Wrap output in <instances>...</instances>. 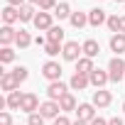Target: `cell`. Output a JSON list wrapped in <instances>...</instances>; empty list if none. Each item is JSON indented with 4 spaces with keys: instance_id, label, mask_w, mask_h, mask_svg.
<instances>
[{
    "instance_id": "6da1fadb",
    "label": "cell",
    "mask_w": 125,
    "mask_h": 125,
    "mask_svg": "<svg viewBox=\"0 0 125 125\" xmlns=\"http://www.w3.org/2000/svg\"><path fill=\"white\" fill-rule=\"evenodd\" d=\"M108 76H110V81H113V83L125 81V59L113 56V59L108 61Z\"/></svg>"
},
{
    "instance_id": "7a4b0ae2",
    "label": "cell",
    "mask_w": 125,
    "mask_h": 125,
    "mask_svg": "<svg viewBox=\"0 0 125 125\" xmlns=\"http://www.w3.org/2000/svg\"><path fill=\"white\" fill-rule=\"evenodd\" d=\"M61 71H64V69H61V64H59V61H54V59H49V61H44V64H42V76L52 83V81H61Z\"/></svg>"
},
{
    "instance_id": "3957f363",
    "label": "cell",
    "mask_w": 125,
    "mask_h": 125,
    "mask_svg": "<svg viewBox=\"0 0 125 125\" xmlns=\"http://www.w3.org/2000/svg\"><path fill=\"white\" fill-rule=\"evenodd\" d=\"M61 56H64V61H74V64H76V61L83 56V47L71 39V42H66L64 47H61Z\"/></svg>"
},
{
    "instance_id": "277c9868",
    "label": "cell",
    "mask_w": 125,
    "mask_h": 125,
    "mask_svg": "<svg viewBox=\"0 0 125 125\" xmlns=\"http://www.w3.org/2000/svg\"><path fill=\"white\" fill-rule=\"evenodd\" d=\"M69 93V86L64 83V81H52L49 86H47V96H49V101H61V98H64Z\"/></svg>"
},
{
    "instance_id": "5b68a950",
    "label": "cell",
    "mask_w": 125,
    "mask_h": 125,
    "mask_svg": "<svg viewBox=\"0 0 125 125\" xmlns=\"http://www.w3.org/2000/svg\"><path fill=\"white\" fill-rule=\"evenodd\" d=\"M44 120H54V118H59L61 115V108H59V103L56 101H44L42 105H39V110H37Z\"/></svg>"
},
{
    "instance_id": "8992f818",
    "label": "cell",
    "mask_w": 125,
    "mask_h": 125,
    "mask_svg": "<svg viewBox=\"0 0 125 125\" xmlns=\"http://www.w3.org/2000/svg\"><path fill=\"white\" fill-rule=\"evenodd\" d=\"M39 32H49L52 27H54V12H37V17H34V22H32Z\"/></svg>"
},
{
    "instance_id": "52a82bcc",
    "label": "cell",
    "mask_w": 125,
    "mask_h": 125,
    "mask_svg": "<svg viewBox=\"0 0 125 125\" xmlns=\"http://www.w3.org/2000/svg\"><path fill=\"white\" fill-rule=\"evenodd\" d=\"M91 103H93L96 108H108V105L113 103V93H110V91H105V88H96V91H93Z\"/></svg>"
},
{
    "instance_id": "ba28073f",
    "label": "cell",
    "mask_w": 125,
    "mask_h": 125,
    "mask_svg": "<svg viewBox=\"0 0 125 125\" xmlns=\"http://www.w3.org/2000/svg\"><path fill=\"white\" fill-rule=\"evenodd\" d=\"M39 98H37V93H25L22 96V105H20V110L22 113H27V115H32V113H37L39 110Z\"/></svg>"
},
{
    "instance_id": "9c48e42d",
    "label": "cell",
    "mask_w": 125,
    "mask_h": 125,
    "mask_svg": "<svg viewBox=\"0 0 125 125\" xmlns=\"http://www.w3.org/2000/svg\"><path fill=\"white\" fill-rule=\"evenodd\" d=\"M88 81H91V86H93V88H105V83L110 81L108 69H105V71H103V69H93V71L88 74Z\"/></svg>"
},
{
    "instance_id": "30bf717a",
    "label": "cell",
    "mask_w": 125,
    "mask_h": 125,
    "mask_svg": "<svg viewBox=\"0 0 125 125\" xmlns=\"http://www.w3.org/2000/svg\"><path fill=\"white\" fill-rule=\"evenodd\" d=\"M105 22H108V12H105L103 8L88 10V25H91V27H101V25H105Z\"/></svg>"
},
{
    "instance_id": "8fae6325",
    "label": "cell",
    "mask_w": 125,
    "mask_h": 125,
    "mask_svg": "<svg viewBox=\"0 0 125 125\" xmlns=\"http://www.w3.org/2000/svg\"><path fill=\"white\" fill-rule=\"evenodd\" d=\"M15 39H17V30L12 25H3V27H0V44H3V47L15 44Z\"/></svg>"
},
{
    "instance_id": "7c38bea8",
    "label": "cell",
    "mask_w": 125,
    "mask_h": 125,
    "mask_svg": "<svg viewBox=\"0 0 125 125\" xmlns=\"http://www.w3.org/2000/svg\"><path fill=\"white\" fill-rule=\"evenodd\" d=\"M76 118L91 123V120L96 118V105H93V103H79V108H76Z\"/></svg>"
},
{
    "instance_id": "4fadbf2b",
    "label": "cell",
    "mask_w": 125,
    "mask_h": 125,
    "mask_svg": "<svg viewBox=\"0 0 125 125\" xmlns=\"http://www.w3.org/2000/svg\"><path fill=\"white\" fill-rule=\"evenodd\" d=\"M0 88H3L5 93H12V91L20 88V83L15 81V76H12L10 71H3V74H0Z\"/></svg>"
},
{
    "instance_id": "5bb4252c",
    "label": "cell",
    "mask_w": 125,
    "mask_h": 125,
    "mask_svg": "<svg viewBox=\"0 0 125 125\" xmlns=\"http://www.w3.org/2000/svg\"><path fill=\"white\" fill-rule=\"evenodd\" d=\"M88 86H91V81H88L86 74H74L71 81H69V88H71V91H86Z\"/></svg>"
},
{
    "instance_id": "9a60e30c",
    "label": "cell",
    "mask_w": 125,
    "mask_h": 125,
    "mask_svg": "<svg viewBox=\"0 0 125 125\" xmlns=\"http://www.w3.org/2000/svg\"><path fill=\"white\" fill-rule=\"evenodd\" d=\"M110 52H115V56H120V54H125V34L123 32H118V34H110Z\"/></svg>"
},
{
    "instance_id": "2e32d148",
    "label": "cell",
    "mask_w": 125,
    "mask_h": 125,
    "mask_svg": "<svg viewBox=\"0 0 125 125\" xmlns=\"http://www.w3.org/2000/svg\"><path fill=\"white\" fill-rule=\"evenodd\" d=\"M15 22H20V8L5 5L3 8V25H15Z\"/></svg>"
},
{
    "instance_id": "e0dca14e",
    "label": "cell",
    "mask_w": 125,
    "mask_h": 125,
    "mask_svg": "<svg viewBox=\"0 0 125 125\" xmlns=\"http://www.w3.org/2000/svg\"><path fill=\"white\" fill-rule=\"evenodd\" d=\"M81 47H83V56H88V59H96V56L101 54V44H98L96 39H86Z\"/></svg>"
},
{
    "instance_id": "ac0fdd59",
    "label": "cell",
    "mask_w": 125,
    "mask_h": 125,
    "mask_svg": "<svg viewBox=\"0 0 125 125\" xmlns=\"http://www.w3.org/2000/svg\"><path fill=\"white\" fill-rule=\"evenodd\" d=\"M59 108H61V113H71V110H76V108H79L76 96H74V93H66L64 98L59 101Z\"/></svg>"
},
{
    "instance_id": "d6986e66",
    "label": "cell",
    "mask_w": 125,
    "mask_h": 125,
    "mask_svg": "<svg viewBox=\"0 0 125 125\" xmlns=\"http://www.w3.org/2000/svg\"><path fill=\"white\" fill-rule=\"evenodd\" d=\"M71 12H74V10H71V5L66 3V0H61V3L54 8V17H56V20H69Z\"/></svg>"
},
{
    "instance_id": "ffe728a7",
    "label": "cell",
    "mask_w": 125,
    "mask_h": 125,
    "mask_svg": "<svg viewBox=\"0 0 125 125\" xmlns=\"http://www.w3.org/2000/svg\"><path fill=\"white\" fill-rule=\"evenodd\" d=\"M47 42H54V44H66V39H64V30H61L59 25H54V27L47 32Z\"/></svg>"
},
{
    "instance_id": "44dd1931",
    "label": "cell",
    "mask_w": 125,
    "mask_h": 125,
    "mask_svg": "<svg viewBox=\"0 0 125 125\" xmlns=\"http://www.w3.org/2000/svg\"><path fill=\"white\" fill-rule=\"evenodd\" d=\"M34 17H37V8L34 5H22L20 8V22H34Z\"/></svg>"
},
{
    "instance_id": "7402d4cb",
    "label": "cell",
    "mask_w": 125,
    "mask_h": 125,
    "mask_svg": "<svg viewBox=\"0 0 125 125\" xmlns=\"http://www.w3.org/2000/svg\"><path fill=\"white\" fill-rule=\"evenodd\" d=\"M69 22H71V27H74V30H81V27H86V25H88V12H71Z\"/></svg>"
},
{
    "instance_id": "603a6c76",
    "label": "cell",
    "mask_w": 125,
    "mask_h": 125,
    "mask_svg": "<svg viewBox=\"0 0 125 125\" xmlns=\"http://www.w3.org/2000/svg\"><path fill=\"white\" fill-rule=\"evenodd\" d=\"M22 96H25V93H20V91L8 93V96H5V101H8V110H20V105H22Z\"/></svg>"
},
{
    "instance_id": "cb8c5ba5",
    "label": "cell",
    "mask_w": 125,
    "mask_h": 125,
    "mask_svg": "<svg viewBox=\"0 0 125 125\" xmlns=\"http://www.w3.org/2000/svg\"><path fill=\"white\" fill-rule=\"evenodd\" d=\"M93 69H96V66H93V59H88V56H81V59L76 61V74H86V76H88Z\"/></svg>"
},
{
    "instance_id": "d4e9b609",
    "label": "cell",
    "mask_w": 125,
    "mask_h": 125,
    "mask_svg": "<svg viewBox=\"0 0 125 125\" xmlns=\"http://www.w3.org/2000/svg\"><path fill=\"white\" fill-rule=\"evenodd\" d=\"M32 42H34V39H32V34H30L27 30H17V39H15V47H20V49H27Z\"/></svg>"
},
{
    "instance_id": "484cf974",
    "label": "cell",
    "mask_w": 125,
    "mask_h": 125,
    "mask_svg": "<svg viewBox=\"0 0 125 125\" xmlns=\"http://www.w3.org/2000/svg\"><path fill=\"white\" fill-rule=\"evenodd\" d=\"M15 61V49L12 47H3L0 49V64H12Z\"/></svg>"
},
{
    "instance_id": "4316f807",
    "label": "cell",
    "mask_w": 125,
    "mask_h": 125,
    "mask_svg": "<svg viewBox=\"0 0 125 125\" xmlns=\"http://www.w3.org/2000/svg\"><path fill=\"white\" fill-rule=\"evenodd\" d=\"M10 74L15 76V81H17V83H25V81L30 79V71H27V66H15Z\"/></svg>"
},
{
    "instance_id": "83f0119b",
    "label": "cell",
    "mask_w": 125,
    "mask_h": 125,
    "mask_svg": "<svg viewBox=\"0 0 125 125\" xmlns=\"http://www.w3.org/2000/svg\"><path fill=\"white\" fill-rule=\"evenodd\" d=\"M61 47H64V44H54V42H47V44H44V54H47L49 59H54V56L61 52Z\"/></svg>"
},
{
    "instance_id": "f1b7e54d",
    "label": "cell",
    "mask_w": 125,
    "mask_h": 125,
    "mask_svg": "<svg viewBox=\"0 0 125 125\" xmlns=\"http://www.w3.org/2000/svg\"><path fill=\"white\" fill-rule=\"evenodd\" d=\"M105 25H108V30H110L113 34L120 32V17H118V15H108V22H105Z\"/></svg>"
},
{
    "instance_id": "f546056e",
    "label": "cell",
    "mask_w": 125,
    "mask_h": 125,
    "mask_svg": "<svg viewBox=\"0 0 125 125\" xmlns=\"http://www.w3.org/2000/svg\"><path fill=\"white\" fill-rule=\"evenodd\" d=\"M59 3L56 0H39V5H37V10H42V12H49V10H54Z\"/></svg>"
},
{
    "instance_id": "4dcf8cb0",
    "label": "cell",
    "mask_w": 125,
    "mask_h": 125,
    "mask_svg": "<svg viewBox=\"0 0 125 125\" xmlns=\"http://www.w3.org/2000/svg\"><path fill=\"white\" fill-rule=\"evenodd\" d=\"M27 125H44V118L39 113H32V115H27Z\"/></svg>"
},
{
    "instance_id": "1f68e13d",
    "label": "cell",
    "mask_w": 125,
    "mask_h": 125,
    "mask_svg": "<svg viewBox=\"0 0 125 125\" xmlns=\"http://www.w3.org/2000/svg\"><path fill=\"white\" fill-rule=\"evenodd\" d=\"M0 125H12V113L10 110H0Z\"/></svg>"
},
{
    "instance_id": "d6a6232c",
    "label": "cell",
    "mask_w": 125,
    "mask_h": 125,
    "mask_svg": "<svg viewBox=\"0 0 125 125\" xmlns=\"http://www.w3.org/2000/svg\"><path fill=\"white\" fill-rule=\"evenodd\" d=\"M54 125H74V120H69L66 113H61L59 118H54Z\"/></svg>"
},
{
    "instance_id": "836d02e7",
    "label": "cell",
    "mask_w": 125,
    "mask_h": 125,
    "mask_svg": "<svg viewBox=\"0 0 125 125\" xmlns=\"http://www.w3.org/2000/svg\"><path fill=\"white\" fill-rule=\"evenodd\" d=\"M8 5H12V8H22V5H27V0H5Z\"/></svg>"
},
{
    "instance_id": "e575fe53",
    "label": "cell",
    "mask_w": 125,
    "mask_h": 125,
    "mask_svg": "<svg viewBox=\"0 0 125 125\" xmlns=\"http://www.w3.org/2000/svg\"><path fill=\"white\" fill-rule=\"evenodd\" d=\"M91 125H108V120H105V118H101V115H96V118L91 120Z\"/></svg>"
},
{
    "instance_id": "d590c367",
    "label": "cell",
    "mask_w": 125,
    "mask_h": 125,
    "mask_svg": "<svg viewBox=\"0 0 125 125\" xmlns=\"http://www.w3.org/2000/svg\"><path fill=\"white\" fill-rule=\"evenodd\" d=\"M108 125H125V120H123V118H110Z\"/></svg>"
},
{
    "instance_id": "8d00e7d4",
    "label": "cell",
    "mask_w": 125,
    "mask_h": 125,
    "mask_svg": "<svg viewBox=\"0 0 125 125\" xmlns=\"http://www.w3.org/2000/svg\"><path fill=\"white\" fill-rule=\"evenodd\" d=\"M34 44H37V47H44V44H47V37H37Z\"/></svg>"
},
{
    "instance_id": "74e56055",
    "label": "cell",
    "mask_w": 125,
    "mask_h": 125,
    "mask_svg": "<svg viewBox=\"0 0 125 125\" xmlns=\"http://www.w3.org/2000/svg\"><path fill=\"white\" fill-rule=\"evenodd\" d=\"M120 32H123V34H125V15H123V17H120Z\"/></svg>"
},
{
    "instance_id": "f35d334b",
    "label": "cell",
    "mask_w": 125,
    "mask_h": 125,
    "mask_svg": "<svg viewBox=\"0 0 125 125\" xmlns=\"http://www.w3.org/2000/svg\"><path fill=\"white\" fill-rule=\"evenodd\" d=\"M74 125H91V123H86V120H79V118H76V120H74Z\"/></svg>"
},
{
    "instance_id": "ab89813d",
    "label": "cell",
    "mask_w": 125,
    "mask_h": 125,
    "mask_svg": "<svg viewBox=\"0 0 125 125\" xmlns=\"http://www.w3.org/2000/svg\"><path fill=\"white\" fill-rule=\"evenodd\" d=\"M27 3H30V5H34V8H37V5H39V0H27Z\"/></svg>"
},
{
    "instance_id": "60d3db41",
    "label": "cell",
    "mask_w": 125,
    "mask_h": 125,
    "mask_svg": "<svg viewBox=\"0 0 125 125\" xmlns=\"http://www.w3.org/2000/svg\"><path fill=\"white\" fill-rule=\"evenodd\" d=\"M115 3H123V5H125V0H115Z\"/></svg>"
},
{
    "instance_id": "b9f144b4",
    "label": "cell",
    "mask_w": 125,
    "mask_h": 125,
    "mask_svg": "<svg viewBox=\"0 0 125 125\" xmlns=\"http://www.w3.org/2000/svg\"><path fill=\"white\" fill-rule=\"evenodd\" d=\"M123 113H125V101H123Z\"/></svg>"
},
{
    "instance_id": "7bdbcfd3",
    "label": "cell",
    "mask_w": 125,
    "mask_h": 125,
    "mask_svg": "<svg viewBox=\"0 0 125 125\" xmlns=\"http://www.w3.org/2000/svg\"><path fill=\"white\" fill-rule=\"evenodd\" d=\"M98 3H103V0H98Z\"/></svg>"
}]
</instances>
